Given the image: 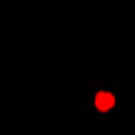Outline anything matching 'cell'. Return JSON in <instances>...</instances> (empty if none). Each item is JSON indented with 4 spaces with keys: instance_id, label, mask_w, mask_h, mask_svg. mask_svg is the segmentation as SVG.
Instances as JSON below:
<instances>
[]
</instances>
